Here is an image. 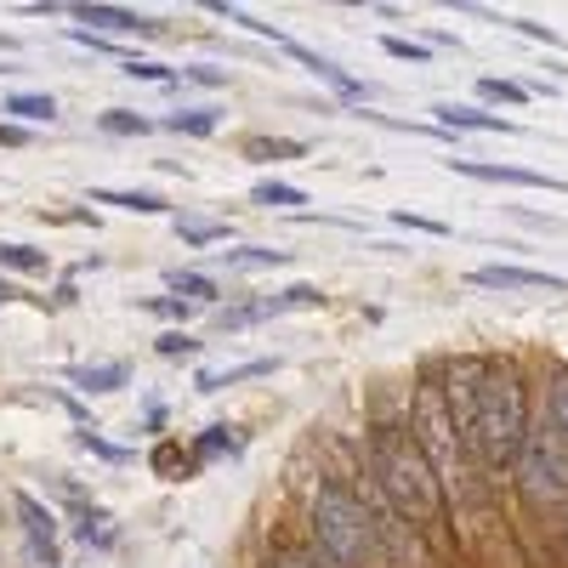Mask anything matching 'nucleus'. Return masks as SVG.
Listing matches in <instances>:
<instances>
[{"label": "nucleus", "mask_w": 568, "mask_h": 568, "mask_svg": "<svg viewBox=\"0 0 568 568\" xmlns=\"http://www.w3.org/2000/svg\"><path fill=\"white\" fill-rule=\"evenodd\" d=\"M91 200H98V205H120V211H136V216H160V211H165L160 194H131V187H98Z\"/></svg>", "instance_id": "4468645a"}, {"label": "nucleus", "mask_w": 568, "mask_h": 568, "mask_svg": "<svg viewBox=\"0 0 568 568\" xmlns=\"http://www.w3.org/2000/svg\"><path fill=\"white\" fill-rule=\"evenodd\" d=\"M12 511H18V524L29 535V557L40 568H63L58 562V524H52V511H45L34 495H12Z\"/></svg>", "instance_id": "423d86ee"}, {"label": "nucleus", "mask_w": 568, "mask_h": 568, "mask_svg": "<svg viewBox=\"0 0 568 568\" xmlns=\"http://www.w3.org/2000/svg\"><path fill=\"white\" fill-rule=\"evenodd\" d=\"M267 568H313V562L296 557V551H278V557H267Z\"/></svg>", "instance_id": "f704fd0d"}, {"label": "nucleus", "mask_w": 568, "mask_h": 568, "mask_svg": "<svg viewBox=\"0 0 568 568\" xmlns=\"http://www.w3.org/2000/svg\"><path fill=\"white\" fill-rule=\"evenodd\" d=\"M12 296H23V291H12V284H0V302H12Z\"/></svg>", "instance_id": "4c0bfd02"}, {"label": "nucleus", "mask_w": 568, "mask_h": 568, "mask_svg": "<svg viewBox=\"0 0 568 568\" xmlns=\"http://www.w3.org/2000/svg\"><path fill=\"white\" fill-rule=\"evenodd\" d=\"M176 233L187 245H216V240H227V222H176Z\"/></svg>", "instance_id": "a878e982"}, {"label": "nucleus", "mask_w": 568, "mask_h": 568, "mask_svg": "<svg viewBox=\"0 0 568 568\" xmlns=\"http://www.w3.org/2000/svg\"><path fill=\"white\" fill-rule=\"evenodd\" d=\"M369 471H375V484H382V495L409 517V524H438L444 517V484H438L433 460L420 455L409 426H393V420L369 426Z\"/></svg>", "instance_id": "f257e3e1"}, {"label": "nucleus", "mask_w": 568, "mask_h": 568, "mask_svg": "<svg viewBox=\"0 0 568 568\" xmlns=\"http://www.w3.org/2000/svg\"><path fill=\"white\" fill-rule=\"evenodd\" d=\"M222 262L227 267H284V251H222Z\"/></svg>", "instance_id": "393cba45"}, {"label": "nucleus", "mask_w": 568, "mask_h": 568, "mask_svg": "<svg viewBox=\"0 0 568 568\" xmlns=\"http://www.w3.org/2000/svg\"><path fill=\"white\" fill-rule=\"evenodd\" d=\"M262 318H267L262 302H251V307H227V313H216V329H245V324H262Z\"/></svg>", "instance_id": "cd10ccee"}, {"label": "nucleus", "mask_w": 568, "mask_h": 568, "mask_svg": "<svg viewBox=\"0 0 568 568\" xmlns=\"http://www.w3.org/2000/svg\"><path fill=\"white\" fill-rule=\"evenodd\" d=\"M222 449H227V455H240V449H245V438H233V426H211V438H200V444H194V466H200V460H211V455H222Z\"/></svg>", "instance_id": "4be33fe9"}, {"label": "nucleus", "mask_w": 568, "mask_h": 568, "mask_svg": "<svg viewBox=\"0 0 568 568\" xmlns=\"http://www.w3.org/2000/svg\"><path fill=\"white\" fill-rule=\"evenodd\" d=\"M187 80H200V85H227V74L222 69H211V63H194V69H182Z\"/></svg>", "instance_id": "72a5a7b5"}, {"label": "nucleus", "mask_w": 568, "mask_h": 568, "mask_svg": "<svg viewBox=\"0 0 568 568\" xmlns=\"http://www.w3.org/2000/svg\"><path fill=\"white\" fill-rule=\"evenodd\" d=\"M154 347H160L165 358H176V353H200V342H194V336H182V329H165Z\"/></svg>", "instance_id": "7c9ffc66"}, {"label": "nucleus", "mask_w": 568, "mask_h": 568, "mask_svg": "<svg viewBox=\"0 0 568 568\" xmlns=\"http://www.w3.org/2000/svg\"><path fill=\"white\" fill-rule=\"evenodd\" d=\"M415 444L420 455L433 460L438 471V484H460V449H455V415L444 404V387H438V375H426L420 393H415Z\"/></svg>", "instance_id": "39448f33"}, {"label": "nucleus", "mask_w": 568, "mask_h": 568, "mask_svg": "<svg viewBox=\"0 0 568 568\" xmlns=\"http://www.w3.org/2000/svg\"><path fill=\"white\" fill-rule=\"evenodd\" d=\"M284 52H291V58H296L302 69H313V74H318V80H324L329 91H336V98H369V85H364V80H353V74H342V69H336V63H329V58H318V52H307V45H302V40H284Z\"/></svg>", "instance_id": "9d476101"}, {"label": "nucleus", "mask_w": 568, "mask_h": 568, "mask_svg": "<svg viewBox=\"0 0 568 568\" xmlns=\"http://www.w3.org/2000/svg\"><path fill=\"white\" fill-rule=\"evenodd\" d=\"M517 34H529V40H546V45H562V34L557 29H546V23H529V18H506Z\"/></svg>", "instance_id": "2f4dec72"}, {"label": "nucleus", "mask_w": 568, "mask_h": 568, "mask_svg": "<svg viewBox=\"0 0 568 568\" xmlns=\"http://www.w3.org/2000/svg\"><path fill=\"white\" fill-rule=\"evenodd\" d=\"M517 484H524V500L535 511H557L568 500V438L546 420V409L529 426L524 455H517Z\"/></svg>", "instance_id": "20e7f679"}, {"label": "nucleus", "mask_w": 568, "mask_h": 568, "mask_svg": "<svg viewBox=\"0 0 568 568\" xmlns=\"http://www.w3.org/2000/svg\"><path fill=\"white\" fill-rule=\"evenodd\" d=\"M165 131H182V136H211L216 131V109H182L165 120Z\"/></svg>", "instance_id": "412c9836"}, {"label": "nucleus", "mask_w": 568, "mask_h": 568, "mask_svg": "<svg viewBox=\"0 0 568 568\" xmlns=\"http://www.w3.org/2000/svg\"><path fill=\"white\" fill-rule=\"evenodd\" d=\"M433 120H438V131H517V120L466 109V103H433Z\"/></svg>", "instance_id": "9b49d317"}, {"label": "nucleus", "mask_w": 568, "mask_h": 568, "mask_svg": "<svg viewBox=\"0 0 568 568\" xmlns=\"http://www.w3.org/2000/svg\"><path fill=\"white\" fill-rule=\"evenodd\" d=\"M557 74H568V63H557Z\"/></svg>", "instance_id": "58836bf2"}, {"label": "nucleus", "mask_w": 568, "mask_h": 568, "mask_svg": "<svg viewBox=\"0 0 568 568\" xmlns=\"http://www.w3.org/2000/svg\"><path fill=\"white\" fill-rule=\"evenodd\" d=\"M80 23H98L109 34H160V18H142L131 7H103V0H85V7H74Z\"/></svg>", "instance_id": "1a4fd4ad"}, {"label": "nucleus", "mask_w": 568, "mask_h": 568, "mask_svg": "<svg viewBox=\"0 0 568 568\" xmlns=\"http://www.w3.org/2000/svg\"><path fill=\"white\" fill-rule=\"evenodd\" d=\"M307 524H313L318 551L336 562V568H369V557H375V524H369L364 500L342 478H318Z\"/></svg>", "instance_id": "7ed1b4c3"}, {"label": "nucleus", "mask_w": 568, "mask_h": 568, "mask_svg": "<svg viewBox=\"0 0 568 568\" xmlns=\"http://www.w3.org/2000/svg\"><path fill=\"white\" fill-rule=\"evenodd\" d=\"M449 171L460 176H478V182H506V187H546V194H562V182L529 165H478V160H449Z\"/></svg>", "instance_id": "6e6552de"}, {"label": "nucleus", "mask_w": 568, "mask_h": 568, "mask_svg": "<svg viewBox=\"0 0 568 568\" xmlns=\"http://www.w3.org/2000/svg\"><path fill=\"white\" fill-rule=\"evenodd\" d=\"M478 91L495 98V103H529V85H517V80H484Z\"/></svg>", "instance_id": "c85d7f7f"}, {"label": "nucleus", "mask_w": 568, "mask_h": 568, "mask_svg": "<svg viewBox=\"0 0 568 568\" xmlns=\"http://www.w3.org/2000/svg\"><path fill=\"white\" fill-rule=\"evenodd\" d=\"M387 58H409V63H433V45H420V40H404V34H387Z\"/></svg>", "instance_id": "bb28decb"}, {"label": "nucleus", "mask_w": 568, "mask_h": 568, "mask_svg": "<svg viewBox=\"0 0 568 568\" xmlns=\"http://www.w3.org/2000/svg\"><path fill=\"white\" fill-rule=\"evenodd\" d=\"M546 420L568 438V369H551V382H546Z\"/></svg>", "instance_id": "f3484780"}, {"label": "nucleus", "mask_w": 568, "mask_h": 568, "mask_svg": "<svg viewBox=\"0 0 568 568\" xmlns=\"http://www.w3.org/2000/svg\"><path fill=\"white\" fill-rule=\"evenodd\" d=\"M524 438H529V404H524V382L517 369L506 364H489L484 375V393H478V426H471V449H478L484 466H511L524 455Z\"/></svg>", "instance_id": "f03ea898"}, {"label": "nucleus", "mask_w": 568, "mask_h": 568, "mask_svg": "<svg viewBox=\"0 0 568 568\" xmlns=\"http://www.w3.org/2000/svg\"><path fill=\"white\" fill-rule=\"evenodd\" d=\"M478 291H562L557 273H540V267H511V262H495V267H478L471 273Z\"/></svg>", "instance_id": "0eeeda50"}, {"label": "nucleus", "mask_w": 568, "mask_h": 568, "mask_svg": "<svg viewBox=\"0 0 568 568\" xmlns=\"http://www.w3.org/2000/svg\"><path fill=\"white\" fill-rule=\"evenodd\" d=\"M120 74H125V80H154V85H165V80H171V69H160V63H136V58H131V63H120Z\"/></svg>", "instance_id": "c756f323"}, {"label": "nucleus", "mask_w": 568, "mask_h": 568, "mask_svg": "<svg viewBox=\"0 0 568 568\" xmlns=\"http://www.w3.org/2000/svg\"><path fill=\"white\" fill-rule=\"evenodd\" d=\"M273 369H278V358H251V364H233V369H205V375H200V393H222V387H233V382L273 375Z\"/></svg>", "instance_id": "ddd939ff"}, {"label": "nucleus", "mask_w": 568, "mask_h": 568, "mask_svg": "<svg viewBox=\"0 0 568 568\" xmlns=\"http://www.w3.org/2000/svg\"><path fill=\"white\" fill-rule=\"evenodd\" d=\"M398 227H415V233H438V240H444V222H433V216H409V211H398Z\"/></svg>", "instance_id": "473e14b6"}, {"label": "nucleus", "mask_w": 568, "mask_h": 568, "mask_svg": "<svg viewBox=\"0 0 568 568\" xmlns=\"http://www.w3.org/2000/svg\"><path fill=\"white\" fill-rule=\"evenodd\" d=\"M69 382L85 393H120L131 382V369L125 364H80V369H69Z\"/></svg>", "instance_id": "f8f14e48"}, {"label": "nucleus", "mask_w": 568, "mask_h": 568, "mask_svg": "<svg viewBox=\"0 0 568 568\" xmlns=\"http://www.w3.org/2000/svg\"><path fill=\"white\" fill-rule=\"evenodd\" d=\"M18 142H23V131H18V125H0V149H18Z\"/></svg>", "instance_id": "c9c22d12"}, {"label": "nucleus", "mask_w": 568, "mask_h": 568, "mask_svg": "<svg viewBox=\"0 0 568 568\" xmlns=\"http://www.w3.org/2000/svg\"><path fill=\"white\" fill-rule=\"evenodd\" d=\"M251 200H256V205H267V211H284V205H307V194H302L296 182H273V176L251 187Z\"/></svg>", "instance_id": "2eb2a0df"}, {"label": "nucleus", "mask_w": 568, "mask_h": 568, "mask_svg": "<svg viewBox=\"0 0 568 568\" xmlns=\"http://www.w3.org/2000/svg\"><path fill=\"white\" fill-rule=\"evenodd\" d=\"M245 154H256V160H273V154L296 160V154H307V142H291V136H251Z\"/></svg>", "instance_id": "5701e85b"}, {"label": "nucleus", "mask_w": 568, "mask_h": 568, "mask_svg": "<svg viewBox=\"0 0 568 568\" xmlns=\"http://www.w3.org/2000/svg\"><path fill=\"white\" fill-rule=\"evenodd\" d=\"M154 313H176V318H187V302H149Z\"/></svg>", "instance_id": "e433bc0d"}, {"label": "nucleus", "mask_w": 568, "mask_h": 568, "mask_svg": "<svg viewBox=\"0 0 568 568\" xmlns=\"http://www.w3.org/2000/svg\"><path fill=\"white\" fill-rule=\"evenodd\" d=\"M0 262L18 273H45V251H34V245H0Z\"/></svg>", "instance_id": "b1692460"}, {"label": "nucleus", "mask_w": 568, "mask_h": 568, "mask_svg": "<svg viewBox=\"0 0 568 568\" xmlns=\"http://www.w3.org/2000/svg\"><path fill=\"white\" fill-rule=\"evenodd\" d=\"M324 296L313 291V284H291V291H278L273 302H262L267 307V318H278V313H302V307H318Z\"/></svg>", "instance_id": "6ab92c4d"}, {"label": "nucleus", "mask_w": 568, "mask_h": 568, "mask_svg": "<svg viewBox=\"0 0 568 568\" xmlns=\"http://www.w3.org/2000/svg\"><path fill=\"white\" fill-rule=\"evenodd\" d=\"M165 284L176 296H187V302H216V284L205 278V273H187V267H176V273H165Z\"/></svg>", "instance_id": "a211bd4d"}, {"label": "nucleus", "mask_w": 568, "mask_h": 568, "mask_svg": "<svg viewBox=\"0 0 568 568\" xmlns=\"http://www.w3.org/2000/svg\"><path fill=\"white\" fill-rule=\"evenodd\" d=\"M98 125H103L109 136H149V131H154V120H142V114H131V109H109V114H98Z\"/></svg>", "instance_id": "aec40b11"}, {"label": "nucleus", "mask_w": 568, "mask_h": 568, "mask_svg": "<svg viewBox=\"0 0 568 568\" xmlns=\"http://www.w3.org/2000/svg\"><path fill=\"white\" fill-rule=\"evenodd\" d=\"M0 109L18 114V120H52V114H58V103L45 98V91H12V98L0 103Z\"/></svg>", "instance_id": "dca6fc26"}]
</instances>
